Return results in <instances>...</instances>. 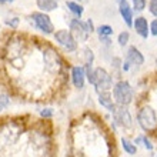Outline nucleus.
Instances as JSON below:
<instances>
[{"instance_id": "obj_1", "label": "nucleus", "mask_w": 157, "mask_h": 157, "mask_svg": "<svg viewBox=\"0 0 157 157\" xmlns=\"http://www.w3.org/2000/svg\"><path fill=\"white\" fill-rule=\"evenodd\" d=\"M84 70H86L87 83L94 87L96 94L101 91H112L114 86V77L107 69L101 66H87L84 67Z\"/></svg>"}, {"instance_id": "obj_2", "label": "nucleus", "mask_w": 157, "mask_h": 157, "mask_svg": "<svg viewBox=\"0 0 157 157\" xmlns=\"http://www.w3.org/2000/svg\"><path fill=\"white\" fill-rule=\"evenodd\" d=\"M43 66L44 70L52 76H60L64 70V59L53 46H46L43 49Z\"/></svg>"}, {"instance_id": "obj_3", "label": "nucleus", "mask_w": 157, "mask_h": 157, "mask_svg": "<svg viewBox=\"0 0 157 157\" xmlns=\"http://www.w3.org/2000/svg\"><path fill=\"white\" fill-rule=\"evenodd\" d=\"M113 100L117 106H126L128 107L134 101V87L128 80L120 78L114 82V86L112 89Z\"/></svg>"}, {"instance_id": "obj_4", "label": "nucleus", "mask_w": 157, "mask_h": 157, "mask_svg": "<svg viewBox=\"0 0 157 157\" xmlns=\"http://www.w3.org/2000/svg\"><path fill=\"white\" fill-rule=\"evenodd\" d=\"M136 120H137V126L147 134L157 132V113L149 104H144V106H141L137 110Z\"/></svg>"}, {"instance_id": "obj_5", "label": "nucleus", "mask_w": 157, "mask_h": 157, "mask_svg": "<svg viewBox=\"0 0 157 157\" xmlns=\"http://www.w3.org/2000/svg\"><path fill=\"white\" fill-rule=\"evenodd\" d=\"M112 126L114 130L117 128H121L124 132H132L133 128H134V120H133V116L128 107L126 106H117L114 107L112 113Z\"/></svg>"}, {"instance_id": "obj_6", "label": "nucleus", "mask_w": 157, "mask_h": 157, "mask_svg": "<svg viewBox=\"0 0 157 157\" xmlns=\"http://www.w3.org/2000/svg\"><path fill=\"white\" fill-rule=\"evenodd\" d=\"M29 21L32 23V26H33L34 29L39 30L44 36H53L54 32H56L53 20H52V17L47 13L36 10V12L29 14Z\"/></svg>"}, {"instance_id": "obj_7", "label": "nucleus", "mask_w": 157, "mask_h": 157, "mask_svg": "<svg viewBox=\"0 0 157 157\" xmlns=\"http://www.w3.org/2000/svg\"><path fill=\"white\" fill-rule=\"evenodd\" d=\"M53 39L59 47H62L67 53H76L78 50V43L71 34L70 30L67 29H59L54 32Z\"/></svg>"}, {"instance_id": "obj_8", "label": "nucleus", "mask_w": 157, "mask_h": 157, "mask_svg": "<svg viewBox=\"0 0 157 157\" xmlns=\"http://www.w3.org/2000/svg\"><path fill=\"white\" fill-rule=\"evenodd\" d=\"M69 30L75 36L77 43H86V41H89V39L91 36L90 30H89V27L86 25V20L76 19V17H71L69 20Z\"/></svg>"}, {"instance_id": "obj_9", "label": "nucleus", "mask_w": 157, "mask_h": 157, "mask_svg": "<svg viewBox=\"0 0 157 157\" xmlns=\"http://www.w3.org/2000/svg\"><path fill=\"white\" fill-rule=\"evenodd\" d=\"M70 82L73 84L75 89L77 90H83L84 86H86V70H84V66L83 64H75L71 66L70 69Z\"/></svg>"}, {"instance_id": "obj_10", "label": "nucleus", "mask_w": 157, "mask_h": 157, "mask_svg": "<svg viewBox=\"0 0 157 157\" xmlns=\"http://www.w3.org/2000/svg\"><path fill=\"white\" fill-rule=\"evenodd\" d=\"M117 9H119V14L124 25L127 27H133V21H134V12L132 9V4L128 0H116Z\"/></svg>"}, {"instance_id": "obj_11", "label": "nucleus", "mask_w": 157, "mask_h": 157, "mask_svg": "<svg viewBox=\"0 0 157 157\" xmlns=\"http://www.w3.org/2000/svg\"><path fill=\"white\" fill-rule=\"evenodd\" d=\"M124 60L130 63L132 69L134 67H141L144 64V56L140 50L137 49L136 46H128L127 50H126V54H124Z\"/></svg>"}, {"instance_id": "obj_12", "label": "nucleus", "mask_w": 157, "mask_h": 157, "mask_svg": "<svg viewBox=\"0 0 157 157\" xmlns=\"http://www.w3.org/2000/svg\"><path fill=\"white\" fill-rule=\"evenodd\" d=\"M133 30L136 32V34L141 39H147L150 36V25L147 19L144 16H137L134 17V21H133Z\"/></svg>"}, {"instance_id": "obj_13", "label": "nucleus", "mask_w": 157, "mask_h": 157, "mask_svg": "<svg viewBox=\"0 0 157 157\" xmlns=\"http://www.w3.org/2000/svg\"><path fill=\"white\" fill-rule=\"evenodd\" d=\"M97 103L104 109L107 110L109 113H112L116 107V103L113 100L112 91H101V93H97Z\"/></svg>"}, {"instance_id": "obj_14", "label": "nucleus", "mask_w": 157, "mask_h": 157, "mask_svg": "<svg viewBox=\"0 0 157 157\" xmlns=\"http://www.w3.org/2000/svg\"><path fill=\"white\" fill-rule=\"evenodd\" d=\"M39 12L43 13H53L59 9V0H36Z\"/></svg>"}, {"instance_id": "obj_15", "label": "nucleus", "mask_w": 157, "mask_h": 157, "mask_svg": "<svg viewBox=\"0 0 157 157\" xmlns=\"http://www.w3.org/2000/svg\"><path fill=\"white\" fill-rule=\"evenodd\" d=\"M66 7L67 10L73 14L76 19H82L83 13H84V6L82 3H78L76 0H66Z\"/></svg>"}, {"instance_id": "obj_16", "label": "nucleus", "mask_w": 157, "mask_h": 157, "mask_svg": "<svg viewBox=\"0 0 157 157\" xmlns=\"http://www.w3.org/2000/svg\"><path fill=\"white\" fill-rule=\"evenodd\" d=\"M120 146H121V150L127 156H136L137 154V146L134 144V141L130 140L128 137H121L120 139Z\"/></svg>"}, {"instance_id": "obj_17", "label": "nucleus", "mask_w": 157, "mask_h": 157, "mask_svg": "<svg viewBox=\"0 0 157 157\" xmlns=\"http://www.w3.org/2000/svg\"><path fill=\"white\" fill-rule=\"evenodd\" d=\"M82 59H83V66H94V52L90 47H83L82 49Z\"/></svg>"}, {"instance_id": "obj_18", "label": "nucleus", "mask_w": 157, "mask_h": 157, "mask_svg": "<svg viewBox=\"0 0 157 157\" xmlns=\"http://www.w3.org/2000/svg\"><path fill=\"white\" fill-rule=\"evenodd\" d=\"M121 64H123V59L119 57V56H113L112 60H110V66L113 69L112 73L113 77H120V75H121Z\"/></svg>"}, {"instance_id": "obj_19", "label": "nucleus", "mask_w": 157, "mask_h": 157, "mask_svg": "<svg viewBox=\"0 0 157 157\" xmlns=\"http://www.w3.org/2000/svg\"><path fill=\"white\" fill-rule=\"evenodd\" d=\"M96 33L99 37H112L113 34H114V30L110 25H99L96 26Z\"/></svg>"}, {"instance_id": "obj_20", "label": "nucleus", "mask_w": 157, "mask_h": 157, "mask_svg": "<svg viewBox=\"0 0 157 157\" xmlns=\"http://www.w3.org/2000/svg\"><path fill=\"white\" fill-rule=\"evenodd\" d=\"M130 4H132L133 12L141 13L147 6V0H130Z\"/></svg>"}, {"instance_id": "obj_21", "label": "nucleus", "mask_w": 157, "mask_h": 157, "mask_svg": "<svg viewBox=\"0 0 157 157\" xmlns=\"http://www.w3.org/2000/svg\"><path fill=\"white\" fill-rule=\"evenodd\" d=\"M128 41H130V33H128L127 30L119 33V36H117V44H119L120 47H127Z\"/></svg>"}, {"instance_id": "obj_22", "label": "nucleus", "mask_w": 157, "mask_h": 157, "mask_svg": "<svg viewBox=\"0 0 157 157\" xmlns=\"http://www.w3.org/2000/svg\"><path fill=\"white\" fill-rule=\"evenodd\" d=\"M10 103H12L10 96L6 94V93H0V113L4 112V110H7Z\"/></svg>"}, {"instance_id": "obj_23", "label": "nucleus", "mask_w": 157, "mask_h": 157, "mask_svg": "<svg viewBox=\"0 0 157 157\" xmlns=\"http://www.w3.org/2000/svg\"><path fill=\"white\" fill-rule=\"evenodd\" d=\"M39 116L43 120H52L54 117V109L52 107H43L39 110Z\"/></svg>"}, {"instance_id": "obj_24", "label": "nucleus", "mask_w": 157, "mask_h": 157, "mask_svg": "<svg viewBox=\"0 0 157 157\" xmlns=\"http://www.w3.org/2000/svg\"><path fill=\"white\" fill-rule=\"evenodd\" d=\"M4 25L10 27L12 30H17L19 29V26H20V19L19 17H9L4 20Z\"/></svg>"}, {"instance_id": "obj_25", "label": "nucleus", "mask_w": 157, "mask_h": 157, "mask_svg": "<svg viewBox=\"0 0 157 157\" xmlns=\"http://www.w3.org/2000/svg\"><path fill=\"white\" fill-rule=\"evenodd\" d=\"M141 146H143L146 150H149V151H153V149H154V144L151 143V140H150L149 137H147V134H143V137H141Z\"/></svg>"}, {"instance_id": "obj_26", "label": "nucleus", "mask_w": 157, "mask_h": 157, "mask_svg": "<svg viewBox=\"0 0 157 157\" xmlns=\"http://www.w3.org/2000/svg\"><path fill=\"white\" fill-rule=\"evenodd\" d=\"M149 25H150V34L157 37V19H154L153 21H150Z\"/></svg>"}, {"instance_id": "obj_27", "label": "nucleus", "mask_w": 157, "mask_h": 157, "mask_svg": "<svg viewBox=\"0 0 157 157\" xmlns=\"http://www.w3.org/2000/svg\"><path fill=\"white\" fill-rule=\"evenodd\" d=\"M149 12L157 19V2H150V4H149Z\"/></svg>"}, {"instance_id": "obj_28", "label": "nucleus", "mask_w": 157, "mask_h": 157, "mask_svg": "<svg viewBox=\"0 0 157 157\" xmlns=\"http://www.w3.org/2000/svg\"><path fill=\"white\" fill-rule=\"evenodd\" d=\"M86 25H87V27H89V30H90V33L93 34V33H96V26H94V21H93V19H87L86 20Z\"/></svg>"}, {"instance_id": "obj_29", "label": "nucleus", "mask_w": 157, "mask_h": 157, "mask_svg": "<svg viewBox=\"0 0 157 157\" xmlns=\"http://www.w3.org/2000/svg\"><path fill=\"white\" fill-rule=\"evenodd\" d=\"M132 70V66H130V63L123 60V64H121V73H128V71Z\"/></svg>"}, {"instance_id": "obj_30", "label": "nucleus", "mask_w": 157, "mask_h": 157, "mask_svg": "<svg viewBox=\"0 0 157 157\" xmlns=\"http://www.w3.org/2000/svg\"><path fill=\"white\" fill-rule=\"evenodd\" d=\"M4 3H7V0H0V4H4Z\"/></svg>"}, {"instance_id": "obj_31", "label": "nucleus", "mask_w": 157, "mask_h": 157, "mask_svg": "<svg viewBox=\"0 0 157 157\" xmlns=\"http://www.w3.org/2000/svg\"><path fill=\"white\" fill-rule=\"evenodd\" d=\"M13 2H14V0H7V3H13Z\"/></svg>"}, {"instance_id": "obj_32", "label": "nucleus", "mask_w": 157, "mask_h": 157, "mask_svg": "<svg viewBox=\"0 0 157 157\" xmlns=\"http://www.w3.org/2000/svg\"><path fill=\"white\" fill-rule=\"evenodd\" d=\"M76 2H78V3H82V0H76Z\"/></svg>"}, {"instance_id": "obj_33", "label": "nucleus", "mask_w": 157, "mask_h": 157, "mask_svg": "<svg viewBox=\"0 0 157 157\" xmlns=\"http://www.w3.org/2000/svg\"><path fill=\"white\" fill-rule=\"evenodd\" d=\"M150 2H157V0H150Z\"/></svg>"}, {"instance_id": "obj_34", "label": "nucleus", "mask_w": 157, "mask_h": 157, "mask_svg": "<svg viewBox=\"0 0 157 157\" xmlns=\"http://www.w3.org/2000/svg\"><path fill=\"white\" fill-rule=\"evenodd\" d=\"M156 64H157V59H156Z\"/></svg>"}, {"instance_id": "obj_35", "label": "nucleus", "mask_w": 157, "mask_h": 157, "mask_svg": "<svg viewBox=\"0 0 157 157\" xmlns=\"http://www.w3.org/2000/svg\"><path fill=\"white\" fill-rule=\"evenodd\" d=\"M156 157H157V154H156Z\"/></svg>"}]
</instances>
